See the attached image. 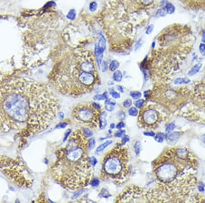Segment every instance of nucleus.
Listing matches in <instances>:
<instances>
[{
  "label": "nucleus",
  "mask_w": 205,
  "mask_h": 203,
  "mask_svg": "<svg viewBox=\"0 0 205 203\" xmlns=\"http://www.w3.org/2000/svg\"><path fill=\"white\" fill-rule=\"evenodd\" d=\"M49 88L28 78L12 77L0 85V133L17 131L29 137L47 129L58 112Z\"/></svg>",
  "instance_id": "obj_1"
},
{
  "label": "nucleus",
  "mask_w": 205,
  "mask_h": 203,
  "mask_svg": "<svg viewBox=\"0 0 205 203\" xmlns=\"http://www.w3.org/2000/svg\"><path fill=\"white\" fill-rule=\"evenodd\" d=\"M87 138L82 130H77L69 136L67 145L56 152L52 176L68 190H80L91 180L92 165L88 155Z\"/></svg>",
  "instance_id": "obj_2"
},
{
  "label": "nucleus",
  "mask_w": 205,
  "mask_h": 203,
  "mask_svg": "<svg viewBox=\"0 0 205 203\" xmlns=\"http://www.w3.org/2000/svg\"><path fill=\"white\" fill-rule=\"evenodd\" d=\"M51 80L58 92L68 97L92 92L99 82L92 54L79 51L66 58L53 70Z\"/></svg>",
  "instance_id": "obj_3"
},
{
  "label": "nucleus",
  "mask_w": 205,
  "mask_h": 203,
  "mask_svg": "<svg viewBox=\"0 0 205 203\" xmlns=\"http://www.w3.org/2000/svg\"><path fill=\"white\" fill-rule=\"evenodd\" d=\"M190 152L186 149L168 150L159 157L154 166L157 180L163 190L174 193L181 184L184 162L191 160Z\"/></svg>",
  "instance_id": "obj_4"
},
{
  "label": "nucleus",
  "mask_w": 205,
  "mask_h": 203,
  "mask_svg": "<svg viewBox=\"0 0 205 203\" xmlns=\"http://www.w3.org/2000/svg\"><path fill=\"white\" fill-rule=\"evenodd\" d=\"M129 174L128 150L122 144H117L104 157L102 161L101 179L121 185L127 181Z\"/></svg>",
  "instance_id": "obj_5"
},
{
  "label": "nucleus",
  "mask_w": 205,
  "mask_h": 203,
  "mask_svg": "<svg viewBox=\"0 0 205 203\" xmlns=\"http://www.w3.org/2000/svg\"><path fill=\"white\" fill-rule=\"evenodd\" d=\"M0 168L19 187H29L31 184L29 172L23 164L12 159L0 158Z\"/></svg>",
  "instance_id": "obj_6"
},
{
  "label": "nucleus",
  "mask_w": 205,
  "mask_h": 203,
  "mask_svg": "<svg viewBox=\"0 0 205 203\" xmlns=\"http://www.w3.org/2000/svg\"><path fill=\"white\" fill-rule=\"evenodd\" d=\"M72 115L75 121L84 127L97 129L99 127L101 111L94 108L92 103L78 105L73 109Z\"/></svg>",
  "instance_id": "obj_7"
},
{
  "label": "nucleus",
  "mask_w": 205,
  "mask_h": 203,
  "mask_svg": "<svg viewBox=\"0 0 205 203\" xmlns=\"http://www.w3.org/2000/svg\"><path fill=\"white\" fill-rule=\"evenodd\" d=\"M162 116L155 108L146 106L142 108L138 117V124L141 127L146 129H154L158 127Z\"/></svg>",
  "instance_id": "obj_8"
},
{
  "label": "nucleus",
  "mask_w": 205,
  "mask_h": 203,
  "mask_svg": "<svg viewBox=\"0 0 205 203\" xmlns=\"http://www.w3.org/2000/svg\"><path fill=\"white\" fill-rule=\"evenodd\" d=\"M148 201L146 191H143L138 187H131L126 189L118 195L116 199L117 202H138L140 201Z\"/></svg>",
  "instance_id": "obj_9"
},
{
  "label": "nucleus",
  "mask_w": 205,
  "mask_h": 203,
  "mask_svg": "<svg viewBox=\"0 0 205 203\" xmlns=\"http://www.w3.org/2000/svg\"><path fill=\"white\" fill-rule=\"evenodd\" d=\"M106 48V43L105 38L101 36V38L97 44L95 45L94 47V53L96 58H97V62L99 67L101 64L102 57H103V53Z\"/></svg>",
  "instance_id": "obj_10"
},
{
  "label": "nucleus",
  "mask_w": 205,
  "mask_h": 203,
  "mask_svg": "<svg viewBox=\"0 0 205 203\" xmlns=\"http://www.w3.org/2000/svg\"><path fill=\"white\" fill-rule=\"evenodd\" d=\"M180 136V133L179 132H173V133H171L168 134L167 136H165V140L167 141L168 144H169L170 145H173L176 143L178 140H179Z\"/></svg>",
  "instance_id": "obj_11"
},
{
  "label": "nucleus",
  "mask_w": 205,
  "mask_h": 203,
  "mask_svg": "<svg viewBox=\"0 0 205 203\" xmlns=\"http://www.w3.org/2000/svg\"><path fill=\"white\" fill-rule=\"evenodd\" d=\"M116 105V102L113 101L111 99L108 98V99L105 100V108L107 111L111 112V111L114 110Z\"/></svg>",
  "instance_id": "obj_12"
},
{
  "label": "nucleus",
  "mask_w": 205,
  "mask_h": 203,
  "mask_svg": "<svg viewBox=\"0 0 205 203\" xmlns=\"http://www.w3.org/2000/svg\"><path fill=\"white\" fill-rule=\"evenodd\" d=\"M113 141L112 140H108L106 142H105L104 143L101 144V145L99 146L96 149V154H100L101 152H102L103 150L106 149L107 147H108L109 145H111L112 144Z\"/></svg>",
  "instance_id": "obj_13"
},
{
  "label": "nucleus",
  "mask_w": 205,
  "mask_h": 203,
  "mask_svg": "<svg viewBox=\"0 0 205 203\" xmlns=\"http://www.w3.org/2000/svg\"><path fill=\"white\" fill-rule=\"evenodd\" d=\"M107 126V120H106V113L103 112L101 113L99 118V127L101 129H105Z\"/></svg>",
  "instance_id": "obj_14"
},
{
  "label": "nucleus",
  "mask_w": 205,
  "mask_h": 203,
  "mask_svg": "<svg viewBox=\"0 0 205 203\" xmlns=\"http://www.w3.org/2000/svg\"><path fill=\"white\" fill-rule=\"evenodd\" d=\"M202 68V64H197L195 66H193V67L191 68V69L188 72V75L189 76H193V75H196L199 70H200V68Z\"/></svg>",
  "instance_id": "obj_15"
},
{
  "label": "nucleus",
  "mask_w": 205,
  "mask_h": 203,
  "mask_svg": "<svg viewBox=\"0 0 205 203\" xmlns=\"http://www.w3.org/2000/svg\"><path fill=\"white\" fill-rule=\"evenodd\" d=\"M113 79L116 82H120L122 79V73L119 70H116L113 74Z\"/></svg>",
  "instance_id": "obj_16"
},
{
  "label": "nucleus",
  "mask_w": 205,
  "mask_h": 203,
  "mask_svg": "<svg viewBox=\"0 0 205 203\" xmlns=\"http://www.w3.org/2000/svg\"><path fill=\"white\" fill-rule=\"evenodd\" d=\"M119 66H120L119 62H118L117 60H112L110 62V64H109V68L111 72H113V71H116V70L118 69V68L119 67Z\"/></svg>",
  "instance_id": "obj_17"
},
{
  "label": "nucleus",
  "mask_w": 205,
  "mask_h": 203,
  "mask_svg": "<svg viewBox=\"0 0 205 203\" xmlns=\"http://www.w3.org/2000/svg\"><path fill=\"white\" fill-rule=\"evenodd\" d=\"M164 9H165L166 13L170 14V15H171V14H173V13L174 12V11H175V7H174V6L172 4L169 3V2L165 4V8H164Z\"/></svg>",
  "instance_id": "obj_18"
},
{
  "label": "nucleus",
  "mask_w": 205,
  "mask_h": 203,
  "mask_svg": "<svg viewBox=\"0 0 205 203\" xmlns=\"http://www.w3.org/2000/svg\"><path fill=\"white\" fill-rule=\"evenodd\" d=\"M190 82V79L188 78H184V77H180V78H176L174 81V84L176 85H180V84H188Z\"/></svg>",
  "instance_id": "obj_19"
},
{
  "label": "nucleus",
  "mask_w": 205,
  "mask_h": 203,
  "mask_svg": "<svg viewBox=\"0 0 205 203\" xmlns=\"http://www.w3.org/2000/svg\"><path fill=\"white\" fill-rule=\"evenodd\" d=\"M108 98V93L105 92L102 93V94L96 95L94 97H93V99L96 100V101H102V100H106Z\"/></svg>",
  "instance_id": "obj_20"
},
{
  "label": "nucleus",
  "mask_w": 205,
  "mask_h": 203,
  "mask_svg": "<svg viewBox=\"0 0 205 203\" xmlns=\"http://www.w3.org/2000/svg\"><path fill=\"white\" fill-rule=\"evenodd\" d=\"M81 130L84 133V135L87 137L88 138H91V137H92L93 135H94V133H93L91 129L88 128V127H83Z\"/></svg>",
  "instance_id": "obj_21"
},
{
  "label": "nucleus",
  "mask_w": 205,
  "mask_h": 203,
  "mask_svg": "<svg viewBox=\"0 0 205 203\" xmlns=\"http://www.w3.org/2000/svg\"><path fill=\"white\" fill-rule=\"evenodd\" d=\"M109 95L111 96V97H112L113 99H118L120 97V93L116 92V91L113 88H109Z\"/></svg>",
  "instance_id": "obj_22"
},
{
  "label": "nucleus",
  "mask_w": 205,
  "mask_h": 203,
  "mask_svg": "<svg viewBox=\"0 0 205 203\" xmlns=\"http://www.w3.org/2000/svg\"><path fill=\"white\" fill-rule=\"evenodd\" d=\"M165 138V135H164L163 133H161V132H159V133H157L156 135L154 136V139H155V140L159 143L163 142Z\"/></svg>",
  "instance_id": "obj_23"
},
{
  "label": "nucleus",
  "mask_w": 205,
  "mask_h": 203,
  "mask_svg": "<svg viewBox=\"0 0 205 203\" xmlns=\"http://www.w3.org/2000/svg\"><path fill=\"white\" fill-rule=\"evenodd\" d=\"M128 113H129V116H133V117H135V116H138V109H137L136 107H131V108L129 109Z\"/></svg>",
  "instance_id": "obj_24"
},
{
  "label": "nucleus",
  "mask_w": 205,
  "mask_h": 203,
  "mask_svg": "<svg viewBox=\"0 0 205 203\" xmlns=\"http://www.w3.org/2000/svg\"><path fill=\"white\" fill-rule=\"evenodd\" d=\"M130 96L134 99H139L142 97V93L139 91H133V92H130Z\"/></svg>",
  "instance_id": "obj_25"
},
{
  "label": "nucleus",
  "mask_w": 205,
  "mask_h": 203,
  "mask_svg": "<svg viewBox=\"0 0 205 203\" xmlns=\"http://www.w3.org/2000/svg\"><path fill=\"white\" fill-rule=\"evenodd\" d=\"M145 101L142 99H137V101H135L134 104H135V106L137 108L139 109H142L144 106V104Z\"/></svg>",
  "instance_id": "obj_26"
},
{
  "label": "nucleus",
  "mask_w": 205,
  "mask_h": 203,
  "mask_svg": "<svg viewBox=\"0 0 205 203\" xmlns=\"http://www.w3.org/2000/svg\"><path fill=\"white\" fill-rule=\"evenodd\" d=\"M134 150H135V152L137 155H139V154L140 153L141 151V144L140 141H137L134 144Z\"/></svg>",
  "instance_id": "obj_27"
},
{
  "label": "nucleus",
  "mask_w": 205,
  "mask_h": 203,
  "mask_svg": "<svg viewBox=\"0 0 205 203\" xmlns=\"http://www.w3.org/2000/svg\"><path fill=\"white\" fill-rule=\"evenodd\" d=\"M95 144H96V141L94 140V138H92L91 137V138H90L88 140V149H93L95 147Z\"/></svg>",
  "instance_id": "obj_28"
},
{
  "label": "nucleus",
  "mask_w": 205,
  "mask_h": 203,
  "mask_svg": "<svg viewBox=\"0 0 205 203\" xmlns=\"http://www.w3.org/2000/svg\"><path fill=\"white\" fill-rule=\"evenodd\" d=\"M174 129H175L174 123L170 122L169 123V124H168L167 126L165 127V131L167 132V133H170V132L173 131Z\"/></svg>",
  "instance_id": "obj_29"
},
{
  "label": "nucleus",
  "mask_w": 205,
  "mask_h": 203,
  "mask_svg": "<svg viewBox=\"0 0 205 203\" xmlns=\"http://www.w3.org/2000/svg\"><path fill=\"white\" fill-rule=\"evenodd\" d=\"M75 17H76V12H75V10H73V9H72V10H70L67 15L68 19H69L70 20H74Z\"/></svg>",
  "instance_id": "obj_30"
},
{
  "label": "nucleus",
  "mask_w": 205,
  "mask_h": 203,
  "mask_svg": "<svg viewBox=\"0 0 205 203\" xmlns=\"http://www.w3.org/2000/svg\"><path fill=\"white\" fill-rule=\"evenodd\" d=\"M84 191H85V190H84V189H80V190L78 191H76V192L74 193L73 196H72V199H73V200L74 199H76L77 198L79 197V196H81L82 194H83Z\"/></svg>",
  "instance_id": "obj_31"
},
{
  "label": "nucleus",
  "mask_w": 205,
  "mask_h": 203,
  "mask_svg": "<svg viewBox=\"0 0 205 203\" xmlns=\"http://www.w3.org/2000/svg\"><path fill=\"white\" fill-rule=\"evenodd\" d=\"M99 184H100V181L98 179H97V178H94V179H92L90 181V185L92 187H94V188L98 187L99 185Z\"/></svg>",
  "instance_id": "obj_32"
},
{
  "label": "nucleus",
  "mask_w": 205,
  "mask_h": 203,
  "mask_svg": "<svg viewBox=\"0 0 205 203\" xmlns=\"http://www.w3.org/2000/svg\"><path fill=\"white\" fill-rule=\"evenodd\" d=\"M97 2L95 1H92L91 3L90 4V6H89V9H90V10L91 12H94L97 10Z\"/></svg>",
  "instance_id": "obj_33"
},
{
  "label": "nucleus",
  "mask_w": 205,
  "mask_h": 203,
  "mask_svg": "<svg viewBox=\"0 0 205 203\" xmlns=\"http://www.w3.org/2000/svg\"><path fill=\"white\" fill-rule=\"evenodd\" d=\"M125 135V130H120L118 129L114 134V136L116 138H121L123 136Z\"/></svg>",
  "instance_id": "obj_34"
},
{
  "label": "nucleus",
  "mask_w": 205,
  "mask_h": 203,
  "mask_svg": "<svg viewBox=\"0 0 205 203\" xmlns=\"http://www.w3.org/2000/svg\"><path fill=\"white\" fill-rule=\"evenodd\" d=\"M108 64L107 62V61L104 60L102 61L101 62V70H102V72L105 73V71H107V70H108Z\"/></svg>",
  "instance_id": "obj_35"
},
{
  "label": "nucleus",
  "mask_w": 205,
  "mask_h": 203,
  "mask_svg": "<svg viewBox=\"0 0 205 203\" xmlns=\"http://www.w3.org/2000/svg\"><path fill=\"white\" fill-rule=\"evenodd\" d=\"M132 101L130 99H126L125 101L123 102V106L124 107V108H130L132 106Z\"/></svg>",
  "instance_id": "obj_36"
},
{
  "label": "nucleus",
  "mask_w": 205,
  "mask_h": 203,
  "mask_svg": "<svg viewBox=\"0 0 205 203\" xmlns=\"http://www.w3.org/2000/svg\"><path fill=\"white\" fill-rule=\"evenodd\" d=\"M101 195L102 197L103 198H109V196H111V195L109 194V191L105 190V189H102L101 190Z\"/></svg>",
  "instance_id": "obj_37"
},
{
  "label": "nucleus",
  "mask_w": 205,
  "mask_h": 203,
  "mask_svg": "<svg viewBox=\"0 0 205 203\" xmlns=\"http://www.w3.org/2000/svg\"><path fill=\"white\" fill-rule=\"evenodd\" d=\"M199 50L200 53H201L202 56H205V43H200L199 45Z\"/></svg>",
  "instance_id": "obj_38"
},
{
  "label": "nucleus",
  "mask_w": 205,
  "mask_h": 203,
  "mask_svg": "<svg viewBox=\"0 0 205 203\" xmlns=\"http://www.w3.org/2000/svg\"><path fill=\"white\" fill-rule=\"evenodd\" d=\"M130 140V138H129V137L128 136H127V135H124L122 137V140H121V144L122 145H124L125 144H126L127 142H128Z\"/></svg>",
  "instance_id": "obj_39"
},
{
  "label": "nucleus",
  "mask_w": 205,
  "mask_h": 203,
  "mask_svg": "<svg viewBox=\"0 0 205 203\" xmlns=\"http://www.w3.org/2000/svg\"><path fill=\"white\" fill-rule=\"evenodd\" d=\"M70 133H71V129H68L67 131L65 132L64 137V140H63L64 142H66V141L68 140V138H69Z\"/></svg>",
  "instance_id": "obj_40"
},
{
  "label": "nucleus",
  "mask_w": 205,
  "mask_h": 203,
  "mask_svg": "<svg viewBox=\"0 0 205 203\" xmlns=\"http://www.w3.org/2000/svg\"><path fill=\"white\" fill-rule=\"evenodd\" d=\"M157 14L160 16V17H165V16L166 15V12H165V9L161 8V9H159Z\"/></svg>",
  "instance_id": "obj_41"
},
{
  "label": "nucleus",
  "mask_w": 205,
  "mask_h": 203,
  "mask_svg": "<svg viewBox=\"0 0 205 203\" xmlns=\"http://www.w3.org/2000/svg\"><path fill=\"white\" fill-rule=\"evenodd\" d=\"M153 29H154V26L153 25H150L149 27H147L146 30V34H150L152 33V32L153 31Z\"/></svg>",
  "instance_id": "obj_42"
},
{
  "label": "nucleus",
  "mask_w": 205,
  "mask_h": 203,
  "mask_svg": "<svg viewBox=\"0 0 205 203\" xmlns=\"http://www.w3.org/2000/svg\"><path fill=\"white\" fill-rule=\"evenodd\" d=\"M125 127V124L123 122H118L117 125L116 126V129H121L122 128H124V127Z\"/></svg>",
  "instance_id": "obj_43"
},
{
  "label": "nucleus",
  "mask_w": 205,
  "mask_h": 203,
  "mask_svg": "<svg viewBox=\"0 0 205 203\" xmlns=\"http://www.w3.org/2000/svg\"><path fill=\"white\" fill-rule=\"evenodd\" d=\"M92 106H94V108H96L97 109H99V110H101V106L100 105V103H99L93 102V103H92Z\"/></svg>",
  "instance_id": "obj_44"
},
{
  "label": "nucleus",
  "mask_w": 205,
  "mask_h": 203,
  "mask_svg": "<svg viewBox=\"0 0 205 203\" xmlns=\"http://www.w3.org/2000/svg\"><path fill=\"white\" fill-rule=\"evenodd\" d=\"M144 135L146 136H149V137H154L155 133H154L153 131H146V132H144Z\"/></svg>",
  "instance_id": "obj_45"
},
{
  "label": "nucleus",
  "mask_w": 205,
  "mask_h": 203,
  "mask_svg": "<svg viewBox=\"0 0 205 203\" xmlns=\"http://www.w3.org/2000/svg\"><path fill=\"white\" fill-rule=\"evenodd\" d=\"M90 163L92 166H95L96 164L97 163V159H96L94 157H92L91 158H90Z\"/></svg>",
  "instance_id": "obj_46"
},
{
  "label": "nucleus",
  "mask_w": 205,
  "mask_h": 203,
  "mask_svg": "<svg viewBox=\"0 0 205 203\" xmlns=\"http://www.w3.org/2000/svg\"><path fill=\"white\" fill-rule=\"evenodd\" d=\"M67 125H68V123L67 122H61L59 125H57L56 128H61V129H62V128H64V127H67Z\"/></svg>",
  "instance_id": "obj_47"
},
{
  "label": "nucleus",
  "mask_w": 205,
  "mask_h": 203,
  "mask_svg": "<svg viewBox=\"0 0 205 203\" xmlns=\"http://www.w3.org/2000/svg\"><path fill=\"white\" fill-rule=\"evenodd\" d=\"M141 46V43H140V40H139L138 43H137V44L135 45V50H138V49Z\"/></svg>",
  "instance_id": "obj_48"
},
{
  "label": "nucleus",
  "mask_w": 205,
  "mask_h": 203,
  "mask_svg": "<svg viewBox=\"0 0 205 203\" xmlns=\"http://www.w3.org/2000/svg\"><path fill=\"white\" fill-rule=\"evenodd\" d=\"M204 185H199L198 186V190H199L200 191H204Z\"/></svg>",
  "instance_id": "obj_49"
},
{
  "label": "nucleus",
  "mask_w": 205,
  "mask_h": 203,
  "mask_svg": "<svg viewBox=\"0 0 205 203\" xmlns=\"http://www.w3.org/2000/svg\"><path fill=\"white\" fill-rule=\"evenodd\" d=\"M117 88H118V90H120V92H123V88H122V86H117Z\"/></svg>",
  "instance_id": "obj_50"
},
{
  "label": "nucleus",
  "mask_w": 205,
  "mask_h": 203,
  "mask_svg": "<svg viewBox=\"0 0 205 203\" xmlns=\"http://www.w3.org/2000/svg\"><path fill=\"white\" fill-rule=\"evenodd\" d=\"M115 126H116L115 124H113V123H112V124H111V125H110V128H111V129H114L115 127H116Z\"/></svg>",
  "instance_id": "obj_51"
},
{
  "label": "nucleus",
  "mask_w": 205,
  "mask_h": 203,
  "mask_svg": "<svg viewBox=\"0 0 205 203\" xmlns=\"http://www.w3.org/2000/svg\"><path fill=\"white\" fill-rule=\"evenodd\" d=\"M59 115H60L61 118H63L64 116V114L62 112H59Z\"/></svg>",
  "instance_id": "obj_52"
},
{
  "label": "nucleus",
  "mask_w": 205,
  "mask_h": 203,
  "mask_svg": "<svg viewBox=\"0 0 205 203\" xmlns=\"http://www.w3.org/2000/svg\"><path fill=\"white\" fill-rule=\"evenodd\" d=\"M202 141H203V142H204V143L205 144V134H204V135H203V136H202Z\"/></svg>",
  "instance_id": "obj_53"
}]
</instances>
